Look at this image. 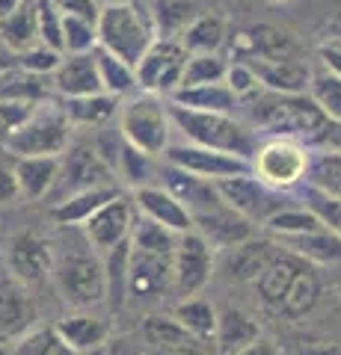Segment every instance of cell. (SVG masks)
I'll list each match as a JSON object with an SVG mask.
<instances>
[{"label":"cell","mask_w":341,"mask_h":355,"mask_svg":"<svg viewBox=\"0 0 341 355\" xmlns=\"http://www.w3.org/2000/svg\"><path fill=\"white\" fill-rule=\"evenodd\" d=\"M252 125L270 137H291V139H321L329 128V119L306 92H261L249 107Z\"/></svg>","instance_id":"obj_1"},{"label":"cell","mask_w":341,"mask_h":355,"mask_svg":"<svg viewBox=\"0 0 341 355\" xmlns=\"http://www.w3.org/2000/svg\"><path fill=\"white\" fill-rule=\"evenodd\" d=\"M95 30H98V48L125 60L134 69L142 60V53L151 48V42L158 39L151 12H146L134 0H116V3L101 6L95 18Z\"/></svg>","instance_id":"obj_2"},{"label":"cell","mask_w":341,"mask_h":355,"mask_svg":"<svg viewBox=\"0 0 341 355\" xmlns=\"http://www.w3.org/2000/svg\"><path fill=\"white\" fill-rule=\"evenodd\" d=\"M169 107V119L172 128H178L184 133L187 142L193 146H205V148H217V151H228L238 157H252L258 139L247 125L232 116V113H205V110H187L167 101Z\"/></svg>","instance_id":"obj_3"},{"label":"cell","mask_w":341,"mask_h":355,"mask_svg":"<svg viewBox=\"0 0 341 355\" xmlns=\"http://www.w3.org/2000/svg\"><path fill=\"white\" fill-rule=\"evenodd\" d=\"M119 130H122L125 142L134 148L151 154V157H163V151L172 142V119L169 107L163 98L142 92V95H128L119 104Z\"/></svg>","instance_id":"obj_4"},{"label":"cell","mask_w":341,"mask_h":355,"mask_svg":"<svg viewBox=\"0 0 341 355\" xmlns=\"http://www.w3.org/2000/svg\"><path fill=\"white\" fill-rule=\"evenodd\" d=\"M53 279L63 299L74 308H92L104 302L107 282H104V261L98 252L83 240V249H69L65 254H53Z\"/></svg>","instance_id":"obj_5"},{"label":"cell","mask_w":341,"mask_h":355,"mask_svg":"<svg viewBox=\"0 0 341 355\" xmlns=\"http://www.w3.org/2000/svg\"><path fill=\"white\" fill-rule=\"evenodd\" d=\"M309 157L312 151L303 139L291 137H270L256 146L249 157L252 175L261 184H267L270 190L288 193L294 187L306 184V172H309Z\"/></svg>","instance_id":"obj_6"},{"label":"cell","mask_w":341,"mask_h":355,"mask_svg":"<svg viewBox=\"0 0 341 355\" xmlns=\"http://www.w3.org/2000/svg\"><path fill=\"white\" fill-rule=\"evenodd\" d=\"M3 146L15 157H63L72 146V121L63 107H36Z\"/></svg>","instance_id":"obj_7"},{"label":"cell","mask_w":341,"mask_h":355,"mask_svg":"<svg viewBox=\"0 0 341 355\" xmlns=\"http://www.w3.org/2000/svg\"><path fill=\"white\" fill-rule=\"evenodd\" d=\"M214 275V246L199 231L178 234L172 252V291L181 299L202 293Z\"/></svg>","instance_id":"obj_8"},{"label":"cell","mask_w":341,"mask_h":355,"mask_svg":"<svg viewBox=\"0 0 341 355\" xmlns=\"http://www.w3.org/2000/svg\"><path fill=\"white\" fill-rule=\"evenodd\" d=\"M187 48L178 39H163L158 36L151 48L142 53L137 62V83L142 92L151 95H169L172 89L181 86V74L187 65Z\"/></svg>","instance_id":"obj_9"},{"label":"cell","mask_w":341,"mask_h":355,"mask_svg":"<svg viewBox=\"0 0 341 355\" xmlns=\"http://www.w3.org/2000/svg\"><path fill=\"white\" fill-rule=\"evenodd\" d=\"M219 198L238 210L240 216H247L249 222H264L270 214H276V210L288 207L285 202V193L279 190H270L267 184H261L256 175L247 172V175H232V178H217L214 181Z\"/></svg>","instance_id":"obj_10"},{"label":"cell","mask_w":341,"mask_h":355,"mask_svg":"<svg viewBox=\"0 0 341 355\" xmlns=\"http://www.w3.org/2000/svg\"><path fill=\"white\" fill-rule=\"evenodd\" d=\"M116 172L98 157L95 146H69L60 157V178H57V202L72 193L92 190V187H116Z\"/></svg>","instance_id":"obj_11"},{"label":"cell","mask_w":341,"mask_h":355,"mask_svg":"<svg viewBox=\"0 0 341 355\" xmlns=\"http://www.w3.org/2000/svg\"><path fill=\"white\" fill-rule=\"evenodd\" d=\"M163 160L178 166L184 172L208 178V181L252 172L247 157H238V154H228V151H217V148H205V146H193V142H169V148L163 151Z\"/></svg>","instance_id":"obj_12"},{"label":"cell","mask_w":341,"mask_h":355,"mask_svg":"<svg viewBox=\"0 0 341 355\" xmlns=\"http://www.w3.org/2000/svg\"><path fill=\"white\" fill-rule=\"evenodd\" d=\"M134 198L128 196H113L107 205H101L81 225L86 243L95 249V252H107L113 249L116 243H122L131 237V225H134Z\"/></svg>","instance_id":"obj_13"},{"label":"cell","mask_w":341,"mask_h":355,"mask_svg":"<svg viewBox=\"0 0 341 355\" xmlns=\"http://www.w3.org/2000/svg\"><path fill=\"white\" fill-rule=\"evenodd\" d=\"M53 243L48 237H42L39 231H21V234L13 237L9 243V270L18 282L33 284V282H42L45 275H51L53 270Z\"/></svg>","instance_id":"obj_14"},{"label":"cell","mask_w":341,"mask_h":355,"mask_svg":"<svg viewBox=\"0 0 341 355\" xmlns=\"http://www.w3.org/2000/svg\"><path fill=\"white\" fill-rule=\"evenodd\" d=\"M131 240V237H128ZM172 287V258L158 252H142L131 246L128 263V296L158 299Z\"/></svg>","instance_id":"obj_15"},{"label":"cell","mask_w":341,"mask_h":355,"mask_svg":"<svg viewBox=\"0 0 341 355\" xmlns=\"http://www.w3.org/2000/svg\"><path fill=\"white\" fill-rule=\"evenodd\" d=\"M158 175L163 178L160 187H167V190L178 198L187 210H190V216H199V214H208V210H217V207L226 205L223 198H219L214 181H208V178L184 172V169H178V166H172V163L163 166Z\"/></svg>","instance_id":"obj_16"},{"label":"cell","mask_w":341,"mask_h":355,"mask_svg":"<svg viewBox=\"0 0 341 355\" xmlns=\"http://www.w3.org/2000/svg\"><path fill=\"white\" fill-rule=\"evenodd\" d=\"M134 207L140 210L142 216L155 219L158 225L169 228L172 234H187L193 231V216L178 198H175L167 187L160 184H146V187H137L134 190Z\"/></svg>","instance_id":"obj_17"},{"label":"cell","mask_w":341,"mask_h":355,"mask_svg":"<svg viewBox=\"0 0 341 355\" xmlns=\"http://www.w3.org/2000/svg\"><path fill=\"white\" fill-rule=\"evenodd\" d=\"M252 225H256V222L240 216L238 210H232L228 205L193 216V228L199 231L214 249H232V246H240V243L252 240L256 237V228Z\"/></svg>","instance_id":"obj_18"},{"label":"cell","mask_w":341,"mask_h":355,"mask_svg":"<svg viewBox=\"0 0 341 355\" xmlns=\"http://www.w3.org/2000/svg\"><path fill=\"white\" fill-rule=\"evenodd\" d=\"M235 57L238 60H249V57H258V60H294L300 48H297V42L288 36V33H282L270 24H258L252 30H240L235 42Z\"/></svg>","instance_id":"obj_19"},{"label":"cell","mask_w":341,"mask_h":355,"mask_svg":"<svg viewBox=\"0 0 341 355\" xmlns=\"http://www.w3.org/2000/svg\"><path fill=\"white\" fill-rule=\"evenodd\" d=\"M53 89L63 98H81L92 92H104L101 77H98L95 53H63V60L53 71Z\"/></svg>","instance_id":"obj_20"},{"label":"cell","mask_w":341,"mask_h":355,"mask_svg":"<svg viewBox=\"0 0 341 355\" xmlns=\"http://www.w3.org/2000/svg\"><path fill=\"white\" fill-rule=\"evenodd\" d=\"M244 62L252 65L258 83L264 89H270V92H291V95H297V92H306V89H309L312 71L300 57H294V60H258V57H249Z\"/></svg>","instance_id":"obj_21"},{"label":"cell","mask_w":341,"mask_h":355,"mask_svg":"<svg viewBox=\"0 0 341 355\" xmlns=\"http://www.w3.org/2000/svg\"><path fill=\"white\" fill-rule=\"evenodd\" d=\"M306 266V261L300 254L294 252H285V254H273V258L261 266V272L256 275V291L261 296V302L267 308H279L285 291H288V284L294 282V275L300 272Z\"/></svg>","instance_id":"obj_22"},{"label":"cell","mask_w":341,"mask_h":355,"mask_svg":"<svg viewBox=\"0 0 341 355\" xmlns=\"http://www.w3.org/2000/svg\"><path fill=\"white\" fill-rule=\"evenodd\" d=\"M18 196L27 202H39L53 193L60 178V157H18L15 160Z\"/></svg>","instance_id":"obj_23"},{"label":"cell","mask_w":341,"mask_h":355,"mask_svg":"<svg viewBox=\"0 0 341 355\" xmlns=\"http://www.w3.org/2000/svg\"><path fill=\"white\" fill-rule=\"evenodd\" d=\"M167 101L187 110H205V113H235L238 95L219 80V83H199V86H178L167 95Z\"/></svg>","instance_id":"obj_24"},{"label":"cell","mask_w":341,"mask_h":355,"mask_svg":"<svg viewBox=\"0 0 341 355\" xmlns=\"http://www.w3.org/2000/svg\"><path fill=\"white\" fill-rule=\"evenodd\" d=\"M53 329L60 331V338L69 343V347L83 355V352H95L101 349L107 338H110V326L104 323L101 317L95 314H72V317H63L53 323Z\"/></svg>","instance_id":"obj_25"},{"label":"cell","mask_w":341,"mask_h":355,"mask_svg":"<svg viewBox=\"0 0 341 355\" xmlns=\"http://www.w3.org/2000/svg\"><path fill=\"white\" fill-rule=\"evenodd\" d=\"M119 104H122V98H116L110 92H92L81 98H65L63 113L78 128H101L116 119Z\"/></svg>","instance_id":"obj_26"},{"label":"cell","mask_w":341,"mask_h":355,"mask_svg":"<svg viewBox=\"0 0 341 355\" xmlns=\"http://www.w3.org/2000/svg\"><path fill=\"white\" fill-rule=\"evenodd\" d=\"M113 196H119L116 187H92V190H81V193H72L60 198L57 205L51 210V219L57 222V225L69 228V225H83L86 219L101 205H107Z\"/></svg>","instance_id":"obj_27"},{"label":"cell","mask_w":341,"mask_h":355,"mask_svg":"<svg viewBox=\"0 0 341 355\" xmlns=\"http://www.w3.org/2000/svg\"><path fill=\"white\" fill-rule=\"evenodd\" d=\"M261 335V326L252 320L247 311L240 308H223L217 311V335L214 343L223 355H235L238 349H244L247 343H252Z\"/></svg>","instance_id":"obj_28"},{"label":"cell","mask_w":341,"mask_h":355,"mask_svg":"<svg viewBox=\"0 0 341 355\" xmlns=\"http://www.w3.org/2000/svg\"><path fill=\"white\" fill-rule=\"evenodd\" d=\"M279 243H282V249L300 254L303 261L329 263V266L341 263V237L333 234L329 228L306 231V234H294V237H279Z\"/></svg>","instance_id":"obj_29"},{"label":"cell","mask_w":341,"mask_h":355,"mask_svg":"<svg viewBox=\"0 0 341 355\" xmlns=\"http://www.w3.org/2000/svg\"><path fill=\"white\" fill-rule=\"evenodd\" d=\"M317 299H321V282H317V275L309 263L303 266L300 272L294 275V282L288 284V291H285L282 302L276 311H282L288 320H303L306 314H312V308L317 305Z\"/></svg>","instance_id":"obj_30"},{"label":"cell","mask_w":341,"mask_h":355,"mask_svg":"<svg viewBox=\"0 0 341 355\" xmlns=\"http://www.w3.org/2000/svg\"><path fill=\"white\" fill-rule=\"evenodd\" d=\"M33 308L27 293L18 284H0V343L18 338L24 329H30Z\"/></svg>","instance_id":"obj_31"},{"label":"cell","mask_w":341,"mask_h":355,"mask_svg":"<svg viewBox=\"0 0 341 355\" xmlns=\"http://www.w3.org/2000/svg\"><path fill=\"white\" fill-rule=\"evenodd\" d=\"M172 317L190 331L199 343H214L217 335V308L214 302H208L202 296H187L175 305Z\"/></svg>","instance_id":"obj_32"},{"label":"cell","mask_w":341,"mask_h":355,"mask_svg":"<svg viewBox=\"0 0 341 355\" xmlns=\"http://www.w3.org/2000/svg\"><path fill=\"white\" fill-rule=\"evenodd\" d=\"M39 42L36 36V9L33 3H21L13 12L0 15V44L9 51H27Z\"/></svg>","instance_id":"obj_33"},{"label":"cell","mask_w":341,"mask_h":355,"mask_svg":"<svg viewBox=\"0 0 341 355\" xmlns=\"http://www.w3.org/2000/svg\"><path fill=\"white\" fill-rule=\"evenodd\" d=\"M142 338L160 352H175V349H196V340L175 317H163V314H151L142 323Z\"/></svg>","instance_id":"obj_34"},{"label":"cell","mask_w":341,"mask_h":355,"mask_svg":"<svg viewBox=\"0 0 341 355\" xmlns=\"http://www.w3.org/2000/svg\"><path fill=\"white\" fill-rule=\"evenodd\" d=\"M95 65H98V77H101V89L116 98H128L134 95L140 83H137V69L134 65H128L125 60L113 57V53H107L104 48H95Z\"/></svg>","instance_id":"obj_35"},{"label":"cell","mask_w":341,"mask_h":355,"mask_svg":"<svg viewBox=\"0 0 341 355\" xmlns=\"http://www.w3.org/2000/svg\"><path fill=\"white\" fill-rule=\"evenodd\" d=\"M128 263H131V240L116 243L104 252V282L110 308H125L128 302Z\"/></svg>","instance_id":"obj_36"},{"label":"cell","mask_w":341,"mask_h":355,"mask_svg":"<svg viewBox=\"0 0 341 355\" xmlns=\"http://www.w3.org/2000/svg\"><path fill=\"white\" fill-rule=\"evenodd\" d=\"M178 42L187 53H217L226 42V24L217 15H199L181 30Z\"/></svg>","instance_id":"obj_37"},{"label":"cell","mask_w":341,"mask_h":355,"mask_svg":"<svg viewBox=\"0 0 341 355\" xmlns=\"http://www.w3.org/2000/svg\"><path fill=\"white\" fill-rule=\"evenodd\" d=\"M13 355H78L53 326H30L13 343Z\"/></svg>","instance_id":"obj_38"},{"label":"cell","mask_w":341,"mask_h":355,"mask_svg":"<svg viewBox=\"0 0 341 355\" xmlns=\"http://www.w3.org/2000/svg\"><path fill=\"white\" fill-rule=\"evenodd\" d=\"M261 225L273 237H294V234H306V231L324 228L321 219H317L306 205L303 207H291V205L282 207V210H276V214H270Z\"/></svg>","instance_id":"obj_39"},{"label":"cell","mask_w":341,"mask_h":355,"mask_svg":"<svg viewBox=\"0 0 341 355\" xmlns=\"http://www.w3.org/2000/svg\"><path fill=\"white\" fill-rule=\"evenodd\" d=\"M175 240L178 234H172L169 228L158 225L155 219L149 216H134V225H131V246L142 249V252H158V254H169L175 252Z\"/></svg>","instance_id":"obj_40"},{"label":"cell","mask_w":341,"mask_h":355,"mask_svg":"<svg viewBox=\"0 0 341 355\" xmlns=\"http://www.w3.org/2000/svg\"><path fill=\"white\" fill-rule=\"evenodd\" d=\"M306 184L341 198V151H312Z\"/></svg>","instance_id":"obj_41"},{"label":"cell","mask_w":341,"mask_h":355,"mask_svg":"<svg viewBox=\"0 0 341 355\" xmlns=\"http://www.w3.org/2000/svg\"><path fill=\"white\" fill-rule=\"evenodd\" d=\"M256 240V237H252ZM240 243V246H232V249H226L228 252V258H226V270L232 279H256V275L261 272V266L267 263L273 254H267V243Z\"/></svg>","instance_id":"obj_42"},{"label":"cell","mask_w":341,"mask_h":355,"mask_svg":"<svg viewBox=\"0 0 341 355\" xmlns=\"http://www.w3.org/2000/svg\"><path fill=\"white\" fill-rule=\"evenodd\" d=\"M151 21L163 39H178L181 30L193 21V0H158Z\"/></svg>","instance_id":"obj_43"},{"label":"cell","mask_w":341,"mask_h":355,"mask_svg":"<svg viewBox=\"0 0 341 355\" xmlns=\"http://www.w3.org/2000/svg\"><path fill=\"white\" fill-rule=\"evenodd\" d=\"M98 48V30L92 18L63 12V53H90Z\"/></svg>","instance_id":"obj_44"},{"label":"cell","mask_w":341,"mask_h":355,"mask_svg":"<svg viewBox=\"0 0 341 355\" xmlns=\"http://www.w3.org/2000/svg\"><path fill=\"white\" fill-rule=\"evenodd\" d=\"M309 98L324 110L329 121L341 125V77L338 74H312L309 80Z\"/></svg>","instance_id":"obj_45"},{"label":"cell","mask_w":341,"mask_h":355,"mask_svg":"<svg viewBox=\"0 0 341 355\" xmlns=\"http://www.w3.org/2000/svg\"><path fill=\"white\" fill-rule=\"evenodd\" d=\"M228 62L219 53H190L181 74V86H199V83H219L226 77Z\"/></svg>","instance_id":"obj_46"},{"label":"cell","mask_w":341,"mask_h":355,"mask_svg":"<svg viewBox=\"0 0 341 355\" xmlns=\"http://www.w3.org/2000/svg\"><path fill=\"white\" fill-rule=\"evenodd\" d=\"M155 160H158V157H151V154L140 151V148L131 146V142H125L122 154H119L116 169H119V175H122L125 181L137 190V187H146L151 178L158 175V172H155Z\"/></svg>","instance_id":"obj_47"},{"label":"cell","mask_w":341,"mask_h":355,"mask_svg":"<svg viewBox=\"0 0 341 355\" xmlns=\"http://www.w3.org/2000/svg\"><path fill=\"white\" fill-rule=\"evenodd\" d=\"M303 205L309 207L317 219H321L324 228H329L333 234L341 237V198H338V196H329V193H324V190H317V187L306 184V190H303Z\"/></svg>","instance_id":"obj_48"},{"label":"cell","mask_w":341,"mask_h":355,"mask_svg":"<svg viewBox=\"0 0 341 355\" xmlns=\"http://www.w3.org/2000/svg\"><path fill=\"white\" fill-rule=\"evenodd\" d=\"M33 9H36V36H39V42L63 53V12L51 3V0H36Z\"/></svg>","instance_id":"obj_49"},{"label":"cell","mask_w":341,"mask_h":355,"mask_svg":"<svg viewBox=\"0 0 341 355\" xmlns=\"http://www.w3.org/2000/svg\"><path fill=\"white\" fill-rule=\"evenodd\" d=\"M60 60H63V53L48 48V44H42V42H36L33 48L18 53L21 69L30 71V74H53L57 71V65H60Z\"/></svg>","instance_id":"obj_50"},{"label":"cell","mask_w":341,"mask_h":355,"mask_svg":"<svg viewBox=\"0 0 341 355\" xmlns=\"http://www.w3.org/2000/svg\"><path fill=\"white\" fill-rule=\"evenodd\" d=\"M33 101L27 98H13V101H0V142H6L13 133L24 125L27 116L33 113Z\"/></svg>","instance_id":"obj_51"},{"label":"cell","mask_w":341,"mask_h":355,"mask_svg":"<svg viewBox=\"0 0 341 355\" xmlns=\"http://www.w3.org/2000/svg\"><path fill=\"white\" fill-rule=\"evenodd\" d=\"M223 83L238 95V101H240V98H252V95L258 92V86H261L258 77H256V71H252V65L244 62V60H238V62L228 65Z\"/></svg>","instance_id":"obj_52"},{"label":"cell","mask_w":341,"mask_h":355,"mask_svg":"<svg viewBox=\"0 0 341 355\" xmlns=\"http://www.w3.org/2000/svg\"><path fill=\"white\" fill-rule=\"evenodd\" d=\"M294 355H341V347L335 340H324V338H309L303 343H297Z\"/></svg>","instance_id":"obj_53"},{"label":"cell","mask_w":341,"mask_h":355,"mask_svg":"<svg viewBox=\"0 0 341 355\" xmlns=\"http://www.w3.org/2000/svg\"><path fill=\"white\" fill-rule=\"evenodd\" d=\"M60 12H74V15H83V18H98V3L95 0H51Z\"/></svg>","instance_id":"obj_54"},{"label":"cell","mask_w":341,"mask_h":355,"mask_svg":"<svg viewBox=\"0 0 341 355\" xmlns=\"http://www.w3.org/2000/svg\"><path fill=\"white\" fill-rule=\"evenodd\" d=\"M235 355H285L282 352V347L273 338H264V335H258L252 343H247L244 349H238Z\"/></svg>","instance_id":"obj_55"},{"label":"cell","mask_w":341,"mask_h":355,"mask_svg":"<svg viewBox=\"0 0 341 355\" xmlns=\"http://www.w3.org/2000/svg\"><path fill=\"white\" fill-rule=\"evenodd\" d=\"M317 57H321L324 69H326L329 74H338V77H341V42L321 44V48H317Z\"/></svg>","instance_id":"obj_56"},{"label":"cell","mask_w":341,"mask_h":355,"mask_svg":"<svg viewBox=\"0 0 341 355\" xmlns=\"http://www.w3.org/2000/svg\"><path fill=\"white\" fill-rule=\"evenodd\" d=\"M18 198V181H15V172H9L0 166V202H13Z\"/></svg>","instance_id":"obj_57"},{"label":"cell","mask_w":341,"mask_h":355,"mask_svg":"<svg viewBox=\"0 0 341 355\" xmlns=\"http://www.w3.org/2000/svg\"><path fill=\"white\" fill-rule=\"evenodd\" d=\"M24 0H0V15H6V12H13V9H18Z\"/></svg>","instance_id":"obj_58"},{"label":"cell","mask_w":341,"mask_h":355,"mask_svg":"<svg viewBox=\"0 0 341 355\" xmlns=\"http://www.w3.org/2000/svg\"><path fill=\"white\" fill-rule=\"evenodd\" d=\"M163 355H196V349H175V352H163Z\"/></svg>","instance_id":"obj_59"},{"label":"cell","mask_w":341,"mask_h":355,"mask_svg":"<svg viewBox=\"0 0 341 355\" xmlns=\"http://www.w3.org/2000/svg\"><path fill=\"white\" fill-rule=\"evenodd\" d=\"M0 355H13V347H9V349H3V347H0Z\"/></svg>","instance_id":"obj_60"},{"label":"cell","mask_w":341,"mask_h":355,"mask_svg":"<svg viewBox=\"0 0 341 355\" xmlns=\"http://www.w3.org/2000/svg\"><path fill=\"white\" fill-rule=\"evenodd\" d=\"M335 291L341 293V275H338V279H335Z\"/></svg>","instance_id":"obj_61"},{"label":"cell","mask_w":341,"mask_h":355,"mask_svg":"<svg viewBox=\"0 0 341 355\" xmlns=\"http://www.w3.org/2000/svg\"><path fill=\"white\" fill-rule=\"evenodd\" d=\"M270 3H285V0H270Z\"/></svg>","instance_id":"obj_62"}]
</instances>
